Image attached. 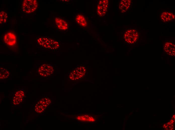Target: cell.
Instances as JSON below:
<instances>
[{"mask_svg": "<svg viewBox=\"0 0 175 130\" xmlns=\"http://www.w3.org/2000/svg\"><path fill=\"white\" fill-rule=\"evenodd\" d=\"M108 1L107 0H100L97 7L98 14L100 16H104L106 14L108 5Z\"/></svg>", "mask_w": 175, "mask_h": 130, "instance_id": "6", "label": "cell"}, {"mask_svg": "<svg viewBox=\"0 0 175 130\" xmlns=\"http://www.w3.org/2000/svg\"><path fill=\"white\" fill-rule=\"evenodd\" d=\"M54 71L53 67L51 65L44 64L41 66L38 70V72L41 76L44 77L52 74Z\"/></svg>", "mask_w": 175, "mask_h": 130, "instance_id": "5", "label": "cell"}, {"mask_svg": "<svg viewBox=\"0 0 175 130\" xmlns=\"http://www.w3.org/2000/svg\"><path fill=\"white\" fill-rule=\"evenodd\" d=\"M8 15L7 13L4 11H1L0 13V23L3 24L6 23L7 20Z\"/></svg>", "mask_w": 175, "mask_h": 130, "instance_id": "17", "label": "cell"}, {"mask_svg": "<svg viewBox=\"0 0 175 130\" xmlns=\"http://www.w3.org/2000/svg\"><path fill=\"white\" fill-rule=\"evenodd\" d=\"M22 101V100L14 96L13 100V104L15 105L19 104Z\"/></svg>", "mask_w": 175, "mask_h": 130, "instance_id": "19", "label": "cell"}, {"mask_svg": "<svg viewBox=\"0 0 175 130\" xmlns=\"http://www.w3.org/2000/svg\"><path fill=\"white\" fill-rule=\"evenodd\" d=\"M123 37L126 42L132 44L135 43L137 40L139 38V34L136 30L130 29L127 30L125 32Z\"/></svg>", "mask_w": 175, "mask_h": 130, "instance_id": "3", "label": "cell"}, {"mask_svg": "<svg viewBox=\"0 0 175 130\" xmlns=\"http://www.w3.org/2000/svg\"><path fill=\"white\" fill-rule=\"evenodd\" d=\"M55 21L57 27L60 30H65L68 29V24L65 20L59 18H56Z\"/></svg>", "mask_w": 175, "mask_h": 130, "instance_id": "11", "label": "cell"}, {"mask_svg": "<svg viewBox=\"0 0 175 130\" xmlns=\"http://www.w3.org/2000/svg\"><path fill=\"white\" fill-rule=\"evenodd\" d=\"M131 3V0H121L119 5L118 7L119 10L122 13L125 12L129 8Z\"/></svg>", "mask_w": 175, "mask_h": 130, "instance_id": "10", "label": "cell"}, {"mask_svg": "<svg viewBox=\"0 0 175 130\" xmlns=\"http://www.w3.org/2000/svg\"><path fill=\"white\" fill-rule=\"evenodd\" d=\"M174 14L170 12H164L160 15L161 20L164 22H167L174 20L175 19Z\"/></svg>", "mask_w": 175, "mask_h": 130, "instance_id": "9", "label": "cell"}, {"mask_svg": "<svg viewBox=\"0 0 175 130\" xmlns=\"http://www.w3.org/2000/svg\"><path fill=\"white\" fill-rule=\"evenodd\" d=\"M24 95V92L21 90L18 91L15 94V96L22 100Z\"/></svg>", "mask_w": 175, "mask_h": 130, "instance_id": "18", "label": "cell"}, {"mask_svg": "<svg viewBox=\"0 0 175 130\" xmlns=\"http://www.w3.org/2000/svg\"><path fill=\"white\" fill-rule=\"evenodd\" d=\"M175 45L172 42H168L164 44V51L168 56H175Z\"/></svg>", "mask_w": 175, "mask_h": 130, "instance_id": "8", "label": "cell"}, {"mask_svg": "<svg viewBox=\"0 0 175 130\" xmlns=\"http://www.w3.org/2000/svg\"><path fill=\"white\" fill-rule=\"evenodd\" d=\"M38 6V3L36 0H25L22 3V10L24 12L29 14L35 11Z\"/></svg>", "mask_w": 175, "mask_h": 130, "instance_id": "2", "label": "cell"}, {"mask_svg": "<svg viewBox=\"0 0 175 130\" xmlns=\"http://www.w3.org/2000/svg\"><path fill=\"white\" fill-rule=\"evenodd\" d=\"M4 40V42L9 46H14L16 43V36L13 33L10 32H8L5 35Z\"/></svg>", "mask_w": 175, "mask_h": 130, "instance_id": "7", "label": "cell"}, {"mask_svg": "<svg viewBox=\"0 0 175 130\" xmlns=\"http://www.w3.org/2000/svg\"><path fill=\"white\" fill-rule=\"evenodd\" d=\"M0 79H4L7 78L9 76L10 72L7 69L2 68H0Z\"/></svg>", "mask_w": 175, "mask_h": 130, "instance_id": "16", "label": "cell"}, {"mask_svg": "<svg viewBox=\"0 0 175 130\" xmlns=\"http://www.w3.org/2000/svg\"><path fill=\"white\" fill-rule=\"evenodd\" d=\"M78 120L85 122H93L95 119L92 116L88 115H83L78 116L76 118Z\"/></svg>", "mask_w": 175, "mask_h": 130, "instance_id": "12", "label": "cell"}, {"mask_svg": "<svg viewBox=\"0 0 175 130\" xmlns=\"http://www.w3.org/2000/svg\"><path fill=\"white\" fill-rule=\"evenodd\" d=\"M38 44L41 46L51 50H55L59 46V42L53 39L45 37H39L37 39Z\"/></svg>", "mask_w": 175, "mask_h": 130, "instance_id": "1", "label": "cell"}, {"mask_svg": "<svg viewBox=\"0 0 175 130\" xmlns=\"http://www.w3.org/2000/svg\"><path fill=\"white\" fill-rule=\"evenodd\" d=\"M46 109L38 102L34 106V110L37 113H42Z\"/></svg>", "mask_w": 175, "mask_h": 130, "instance_id": "15", "label": "cell"}, {"mask_svg": "<svg viewBox=\"0 0 175 130\" xmlns=\"http://www.w3.org/2000/svg\"><path fill=\"white\" fill-rule=\"evenodd\" d=\"M86 72V69L84 66H79L71 72L69 75V78L72 80H79L84 75Z\"/></svg>", "mask_w": 175, "mask_h": 130, "instance_id": "4", "label": "cell"}, {"mask_svg": "<svg viewBox=\"0 0 175 130\" xmlns=\"http://www.w3.org/2000/svg\"><path fill=\"white\" fill-rule=\"evenodd\" d=\"M38 102L47 108L51 103V101L48 97H45L39 100Z\"/></svg>", "mask_w": 175, "mask_h": 130, "instance_id": "14", "label": "cell"}, {"mask_svg": "<svg viewBox=\"0 0 175 130\" xmlns=\"http://www.w3.org/2000/svg\"><path fill=\"white\" fill-rule=\"evenodd\" d=\"M76 20L77 24L83 27H86L87 25L86 20L84 16L80 14L76 16Z\"/></svg>", "mask_w": 175, "mask_h": 130, "instance_id": "13", "label": "cell"}]
</instances>
